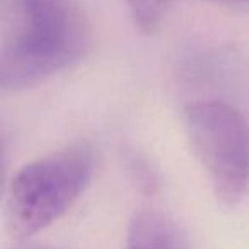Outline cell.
Returning <instances> with one entry per match:
<instances>
[{"instance_id":"6da1fadb","label":"cell","mask_w":249,"mask_h":249,"mask_svg":"<svg viewBox=\"0 0 249 249\" xmlns=\"http://www.w3.org/2000/svg\"><path fill=\"white\" fill-rule=\"evenodd\" d=\"M92 28L75 0H14L0 53V86L18 92L70 69L89 53Z\"/></svg>"},{"instance_id":"7a4b0ae2","label":"cell","mask_w":249,"mask_h":249,"mask_svg":"<svg viewBox=\"0 0 249 249\" xmlns=\"http://www.w3.org/2000/svg\"><path fill=\"white\" fill-rule=\"evenodd\" d=\"M92 150L70 145L26 164L11 181L5 220L12 235L31 237L62 218L89 188Z\"/></svg>"},{"instance_id":"3957f363","label":"cell","mask_w":249,"mask_h":249,"mask_svg":"<svg viewBox=\"0 0 249 249\" xmlns=\"http://www.w3.org/2000/svg\"><path fill=\"white\" fill-rule=\"evenodd\" d=\"M184 130L217 200L237 205L249 181V124L242 113L222 101H198L184 109Z\"/></svg>"},{"instance_id":"277c9868","label":"cell","mask_w":249,"mask_h":249,"mask_svg":"<svg viewBox=\"0 0 249 249\" xmlns=\"http://www.w3.org/2000/svg\"><path fill=\"white\" fill-rule=\"evenodd\" d=\"M126 249H191V246L174 218L156 208H143L130 220Z\"/></svg>"},{"instance_id":"5b68a950","label":"cell","mask_w":249,"mask_h":249,"mask_svg":"<svg viewBox=\"0 0 249 249\" xmlns=\"http://www.w3.org/2000/svg\"><path fill=\"white\" fill-rule=\"evenodd\" d=\"M135 26L143 35H154L178 0H124Z\"/></svg>"},{"instance_id":"8992f818","label":"cell","mask_w":249,"mask_h":249,"mask_svg":"<svg viewBox=\"0 0 249 249\" xmlns=\"http://www.w3.org/2000/svg\"><path fill=\"white\" fill-rule=\"evenodd\" d=\"M222 2H239V4H249V0H222Z\"/></svg>"},{"instance_id":"52a82bcc","label":"cell","mask_w":249,"mask_h":249,"mask_svg":"<svg viewBox=\"0 0 249 249\" xmlns=\"http://www.w3.org/2000/svg\"><path fill=\"white\" fill-rule=\"evenodd\" d=\"M24 249H50V248H24Z\"/></svg>"}]
</instances>
